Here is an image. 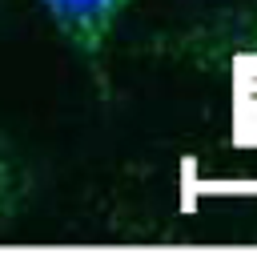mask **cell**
Instances as JSON below:
<instances>
[{"mask_svg": "<svg viewBox=\"0 0 257 257\" xmlns=\"http://www.w3.org/2000/svg\"><path fill=\"white\" fill-rule=\"evenodd\" d=\"M60 40L84 60V68L96 76L100 92H108V44L116 32V20L133 8V0H40Z\"/></svg>", "mask_w": 257, "mask_h": 257, "instance_id": "7a4b0ae2", "label": "cell"}, {"mask_svg": "<svg viewBox=\"0 0 257 257\" xmlns=\"http://www.w3.org/2000/svg\"><path fill=\"white\" fill-rule=\"evenodd\" d=\"M149 52L165 60L197 64V68H213L221 60H253L257 56V4L209 16L185 28H169L149 44Z\"/></svg>", "mask_w": 257, "mask_h": 257, "instance_id": "6da1fadb", "label": "cell"}, {"mask_svg": "<svg viewBox=\"0 0 257 257\" xmlns=\"http://www.w3.org/2000/svg\"><path fill=\"white\" fill-rule=\"evenodd\" d=\"M20 197H24V177H20V165L16 157L8 153V145L0 141V229L12 221V213L20 209Z\"/></svg>", "mask_w": 257, "mask_h": 257, "instance_id": "3957f363", "label": "cell"}]
</instances>
